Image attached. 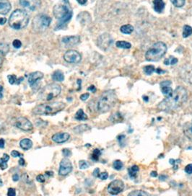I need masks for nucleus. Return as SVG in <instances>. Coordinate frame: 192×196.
I'll return each instance as SVG.
<instances>
[{"label":"nucleus","mask_w":192,"mask_h":196,"mask_svg":"<svg viewBox=\"0 0 192 196\" xmlns=\"http://www.w3.org/2000/svg\"><path fill=\"white\" fill-rule=\"evenodd\" d=\"M188 92L184 87L178 86L175 90L173 91L170 95L161 101L158 108L165 112H170L181 107L186 101Z\"/></svg>","instance_id":"1"},{"label":"nucleus","mask_w":192,"mask_h":196,"mask_svg":"<svg viewBox=\"0 0 192 196\" xmlns=\"http://www.w3.org/2000/svg\"><path fill=\"white\" fill-rule=\"evenodd\" d=\"M53 13L56 18L59 20L58 25L56 30L63 29L72 17V9L70 6L69 0H61L54 6Z\"/></svg>","instance_id":"2"},{"label":"nucleus","mask_w":192,"mask_h":196,"mask_svg":"<svg viewBox=\"0 0 192 196\" xmlns=\"http://www.w3.org/2000/svg\"><path fill=\"white\" fill-rule=\"evenodd\" d=\"M117 101V97L113 90L104 92L99 98L97 103V110L101 113L108 112L114 107Z\"/></svg>","instance_id":"3"},{"label":"nucleus","mask_w":192,"mask_h":196,"mask_svg":"<svg viewBox=\"0 0 192 196\" xmlns=\"http://www.w3.org/2000/svg\"><path fill=\"white\" fill-rule=\"evenodd\" d=\"M66 107V104L62 102H54L52 103H45L38 105L33 109V113L40 115H54L56 113L63 110Z\"/></svg>","instance_id":"4"},{"label":"nucleus","mask_w":192,"mask_h":196,"mask_svg":"<svg viewBox=\"0 0 192 196\" xmlns=\"http://www.w3.org/2000/svg\"><path fill=\"white\" fill-rule=\"evenodd\" d=\"M29 23V17L25 11L16 9L11 14L9 19V26L15 30H21L25 28Z\"/></svg>","instance_id":"5"},{"label":"nucleus","mask_w":192,"mask_h":196,"mask_svg":"<svg viewBox=\"0 0 192 196\" xmlns=\"http://www.w3.org/2000/svg\"><path fill=\"white\" fill-rule=\"evenodd\" d=\"M167 46L163 42H157L153 44L145 53V59L148 61H158L165 55Z\"/></svg>","instance_id":"6"},{"label":"nucleus","mask_w":192,"mask_h":196,"mask_svg":"<svg viewBox=\"0 0 192 196\" xmlns=\"http://www.w3.org/2000/svg\"><path fill=\"white\" fill-rule=\"evenodd\" d=\"M62 91V88L59 84L52 83L45 86L40 92L38 98L44 101H51V100L59 96Z\"/></svg>","instance_id":"7"},{"label":"nucleus","mask_w":192,"mask_h":196,"mask_svg":"<svg viewBox=\"0 0 192 196\" xmlns=\"http://www.w3.org/2000/svg\"><path fill=\"white\" fill-rule=\"evenodd\" d=\"M52 23V18L49 16L41 14L36 16L33 20V29L36 31H44L47 28H49Z\"/></svg>","instance_id":"8"},{"label":"nucleus","mask_w":192,"mask_h":196,"mask_svg":"<svg viewBox=\"0 0 192 196\" xmlns=\"http://www.w3.org/2000/svg\"><path fill=\"white\" fill-rule=\"evenodd\" d=\"M97 46L101 50L107 51L111 48L113 43V39L109 34L103 33L97 38Z\"/></svg>","instance_id":"9"},{"label":"nucleus","mask_w":192,"mask_h":196,"mask_svg":"<svg viewBox=\"0 0 192 196\" xmlns=\"http://www.w3.org/2000/svg\"><path fill=\"white\" fill-rule=\"evenodd\" d=\"M124 189V183L119 180H116L111 182L108 187V191L110 194L116 195L122 192Z\"/></svg>","instance_id":"10"},{"label":"nucleus","mask_w":192,"mask_h":196,"mask_svg":"<svg viewBox=\"0 0 192 196\" xmlns=\"http://www.w3.org/2000/svg\"><path fill=\"white\" fill-rule=\"evenodd\" d=\"M15 125L17 128L24 131H30L33 128V124L26 118L19 117L15 119Z\"/></svg>","instance_id":"11"},{"label":"nucleus","mask_w":192,"mask_h":196,"mask_svg":"<svg viewBox=\"0 0 192 196\" xmlns=\"http://www.w3.org/2000/svg\"><path fill=\"white\" fill-rule=\"evenodd\" d=\"M65 61L70 63H78L81 61L82 56L80 53L75 50H69L64 55Z\"/></svg>","instance_id":"12"},{"label":"nucleus","mask_w":192,"mask_h":196,"mask_svg":"<svg viewBox=\"0 0 192 196\" xmlns=\"http://www.w3.org/2000/svg\"><path fill=\"white\" fill-rule=\"evenodd\" d=\"M180 76L183 81L192 84V66L185 65L180 68Z\"/></svg>","instance_id":"13"},{"label":"nucleus","mask_w":192,"mask_h":196,"mask_svg":"<svg viewBox=\"0 0 192 196\" xmlns=\"http://www.w3.org/2000/svg\"><path fill=\"white\" fill-rule=\"evenodd\" d=\"M72 170V165L68 159L64 158L60 162L59 174L61 176H66L69 175Z\"/></svg>","instance_id":"14"},{"label":"nucleus","mask_w":192,"mask_h":196,"mask_svg":"<svg viewBox=\"0 0 192 196\" xmlns=\"http://www.w3.org/2000/svg\"><path fill=\"white\" fill-rule=\"evenodd\" d=\"M20 5L29 11H34L41 6V0H20Z\"/></svg>","instance_id":"15"},{"label":"nucleus","mask_w":192,"mask_h":196,"mask_svg":"<svg viewBox=\"0 0 192 196\" xmlns=\"http://www.w3.org/2000/svg\"><path fill=\"white\" fill-rule=\"evenodd\" d=\"M80 41V38L77 36H64L62 38V43L65 48H71L78 44Z\"/></svg>","instance_id":"16"},{"label":"nucleus","mask_w":192,"mask_h":196,"mask_svg":"<svg viewBox=\"0 0 192 196\" xmlns=\"http://www.w3.org/2000/svg\"><path fill=\"white\" fill-rule=\"evenodd\" d=\"M44 78V74L41 71H35V72H32L28 75V82L29 83L30 86L31 87H33L38 81Z\"/></svg>","instance_id":"17"},{"label":"nucleus","mask_w":192,"mask_h":196,"mask_svg":"<svg viewBox=\"0 0 192 196\" xmlns=\"http://www.w3.org/2000/svg\"><path fill=\"white\" fill-rule=\"evenodd\" d=\"M69 137L70 135L68 133H66V132H60V133H55L54 135H53L52 138L54 142L57 143H62L68 141V140L69 139Z\"/></svg>","instance_id":"18"},{"label":"nucleus","mask_w":192,"mask_h":196,"mask_svg":"<svg viewBox=\"0 0 192 196\" xmlns=\"http://www.w3.org/2000/svg\"><path fill=\"white\" fill-rule=\"evenodd\" d=\"M171 81L166 80L163 81L160 83V89L162 91L163 95H166V96H168L170 95L171 93L173 92V90L171 87Z\"/></svg>","instance_id":"19"},{"label":"nucleus","mask_w":192,"mask_h":196,"mask_svg":"<svg viewBox=\"0 0 192 196\" xmlns=\"http://www.w3.org/2000/svg\"><path fill=\"white\" fill-rule=\"evenodd\" d=\"M11 3L9 0H0V14L6 15L10 11Z\"/></svg>","instance_id":"20"},{"label":"nucleus","mask_w":192,"mask_h":196,"mask_svg":"<svg viewBox=\"0 0 192 196\" xmlns=\"http://www.w3.org/2000/svg\"><path fill=\"white\" fill-rule=\"evenodd\" d=\"M153 7L155 12L161 13L163 12L165 8V3L163 0H154L153 1Z\"/></svg>","instance_id":"21"},{"label":"nucleus","mask_w":192,"mask_h":196,"mask_svg":"<svg viewBox=\"0 0 192 196\" xmlns=\"http://www.w3.org/2000/svg\"><path fill=\"white\" fill-rule=\"evenodd\" d=\"M183 133L185 136L192 141V123H186L183 125Z\"/></svg>","instance_id":"22"},{"label":"nucleus","mask_w":192,"mask_h":196,"mask_svg":"<svg viewBox=\"0 0 192 196\" xmlns=\"http://www.w3.org/2000/svg\"><path fill=\"white\" fill-rule=\"evenodd\" d=\"M20 146L23 150L27 151L32 147V146H33V142H32L31 140L29 139V138H24V139L20 141Z\"/></svg>","instance_id":"23"},{"label":"nucleus","mask_w":192,"mask_h":196,"mask_svg":"<svg viewBox=\"0 0 192 196\" xmlns=\"http://www.w3.org/2000/svg\"><path fill=\"white\" fill-rule=\"evenodd\" d=\"M90 15L88 12H82L77 15V20L81 23H86L90 20Z\"/></svg>","instance_id":"24"},{"label":"nucleus","mask_w":192,"mask_h":196,"mask_svg":"<svg viewBox=\"0 0 192 196\" xmlns=\"http://www.w3.org/2000/svg\"><path fill=\"white\" fill-rule=\"evenodd\" d=\"M52 79L54 81H57V82H62L64 79V73L62 71H59V70L54 71V74H52Z\"/></svg>","instance_id":"25"},{"label":"nucleus","mask_w":192,"mask_h":196,"mask_svg":"<svg viewBox=\"0 0 192 196\" xmlns=\"http://www.w3.org/2000/svg\"><path fill=\"white\" fill-rule=\"evenodd\" d=\"M139 167L137 165H134V166L129 167V169L128 170V172H129V175L132 179H134L136 178V177L137 176V174L139 172Z\"/></svg>","instance_id":"26"},{"label":"nucleus","mask_w":192,"mask_h":196,"mask_svg":"<svg viewBox=\"0 0 192 196\" xmlns=\"http://www.w3.org/2000/svg\"><path fill=\"white\" fill-rule=\"evenodd\" d=\"M123 120H124V117L120 113H114V114L112 115L109 118V120H111V122L113 123L122 122Z\"/></svg>","instance_id":"27"},{"label":"nucleus","mask_w":192,"mask_h":196,"mask_svg":"<svg viewBox=\"0 0 192 196\" xmlns=\"http://www.w3.org/2000/svg\"><path fill=\"white\" fill-rule=\"evenodd\" d=\"M9 159V156L7 154H4L2 158H0V168L1 170H4L7 168V162Z\"/></svg>","instance_id":"28"},{"label":"nucleus","mask_w":192,"mask_h":196,"mask_svg":"<svg viewBox=\"0 0 192 196\" xmlns=\"http://www.w3.org/2000/svg\"><path fill=\"white\" fill-rule=\"evenodd\" d=\"M9 51V45L5 43H0V56L3 57L7 54Z\"/></svg>","instance_id":"29"},{"label":"nucleus","mask_w":192,"mask_h":196,"mask_svg":"<svg viewBox=\"0 0 192 196\" xmlns=\"http://www.w3.org/2000/svg\"><path fill=\"white\" fill-rule=\"evenodd\" d=\"M75 119L77 120H85L87 119V116L82 109H80L75 114Z\"/></svg>","instance_id":"30"},{"label":"nucleus","mask_w":192,"mask_h":196,"mask_svg":"<svg viewBox=\"0 0 192 196\" xmlns=\"http://www.w3.org/2000/svg\"><path fill=\"white\" fill-rule=\"evenodd\" d=\"M121 32L124 34H131L134 31V27L131 25H125L121 27Z\"/></svg>","instance_id":"31"},{"label":"nucleus","mask_w":192,"mask_h":196,"mask_svg":"<svg viewBox=\"0 0 192 196\" xmlns=\"http://www.w3.org/2000/svg\"><path fill=\"white\" fill-rule=\"evenodd\" d=\"M116 47L119 48H124V49H129L132 47L130 43L126 42V41H117L116 43Z\"/></svg>","instance_id":"32"},{"label":"nucleus","mask_w":192,"mask_h":196,"mask_svg":"<svg viewBox=\"0 0 192 196\" xmlns=\"http://www.w3.org/2000/svg\"><path fill=\"white\" fill-rule=\"evenodd\" d=\"M89 129H90L89 125H86V124H82L80 125H78V126L75 127L74 128V130L77 133H80L84 131H86V130H89Z\"/></svg>","instance_id":"33"},{"label":"nucleus","mask_w":192,"mask_h":196,"mask_svg":"<svg viewBox=\"0 0 192 196\" xmlns=\"http://www.w3.org/2000/svg\"><path fill=\"white\" fill-rule=\"evenodd\" d=\"M192 34V28L189 25H184L183 28V37L188 38Z\"/></svg>","instance_id":"34"},{"label":"nucleus","mask_w":192,"mask_h":196,"mask_svg":"<svg viewBox=\"0 0 192 196\" xmlns=\"http://www.w3.org/2000/svg\"><path fill=\"white\" fill-rule=\"evenodd\" d=\"M178 63V58L173 56H170L169 58H166L164 61V63L166 66H169V65H175Z\"/></svg>","instance_id":"35"},{"label":"nucleus","mask_w":192,"mask_h":196,"mask_svg":"<svg viewBox=\"0 0 192 196\" xmlns=\"http://www.w3.org/2000/svg\"><path fill=\"white\" fill-rule=\"evenodd\" d=\"M129 196H145V195H150L148 192H145L143 190H135L132 191L129 194Z\"/></svg>","instance_id":"36"},{"label":"nucleus","mask_w":192,"mask_h":196,"mask_svg":"<svg viewBox=\"0 0 192 196\" xmlns=\"http://www.w3.org/2000/svg\"><path fill=\"white\" fill-rule=\"evenodd\" d=\"M144 71H145V74L147 75H151L153 72L155 71V68L153 66H151V65H149V66H145L144 67Z\"/></svg>","instance_id":"37"},{"label":"nucleus","mask_w":192,"mask_h":196,"mask_svg":"<svg viewBox=\"0 0 192 196\" xmlns=\"http://www.w3.org/2000/svg\"><path fill=\"white\" fill-rule=\"evenodd\" d=\"M172 4L176 7H182L185 4V0H171Z\"/></svg>","instance_id":"38"},{"label":"nucleus","mask_w":192,"mask_h":196,"mask_svg":"<svg viewBox=\"0 0 192 196\" xmlns=\"http://www.w3.org/2000/svg\"><path fill=\"white\" fill-rule=\"evenodd\" d=\"M113 167L116 170H121L123 168V163L120 160H116L113 162Z\"/></svg>","instance_id":"39"},{"label":"nucleus","mask_w":192,"mask_h":196,"mask_svg":"<svg viewBox=\"0 0 192 196\" xmlns=\"http://www.w3.org/2000/svg\"><path fill=\"white\" fill-rule=\"evenodd\" d=\"M100 154H101V152H100V151L99 150V149H95V150L93 151V152H92V160H94V161L98 160L99 157L100 156Z\"/></svg>","instance_id":"40"},{"label":"nucleus","mask_w":192,"mask_h":196,"mask_svg":"<svg viewBox=\"0 0 192 196\" xmlns=\"http://www.w3.org/2000/svg\"><path fill=\"white\" fill-rule=\"evenodd\" d=\"M7 78H8V80H9V84H14L17 83V76H16L15 75H14V74H12V75H8Z\"/></svg>","instance_id":"41"},{"label":"nucleus","mask_w":192,"mask_h":196,"mask_svg":"<svg viewBox=\"0 0 192 196\" xmlns=\"http://www.w3.org/2000/svg\"><path fill=\"white\" fill-rule=\"evenodd\" d=\"M79 166H80V168L81 170H85V169H87V167H89V165H88V163L86 162V161L81 160V161H80V162H79Z\"/></svg>","instance_id":"42"},{"label":"nucleus","mask_w":192,"mask_h":196,"mask_svg":"<svg viewBox=\"0 0 192 196\" xmlns=\"http://www.w3.org/2000/svg\"><path fill=\"white\" fill-rule=\"evenodd\" d=\"M12 46H13L14 48H20L22 46L21 41L18 39L14 40L13 42H12Z\"/></svg>","instance_id":"43"},{"label":"nucleus","mask_w":192,"mask_h":196,"mask_svg":"<svg viewBox=\"0 0 192 196\" xmlns=\"http://www.w3.org/2000/svg\"><path fill=\"white\" fill-rule=\"evenodd\" d=\"M62 153H63L64 156L66 157H70V156L72 155V151L68 149H64L63 150H62Z\"/></svg>","instance_id":"44"},{"label":"nucleus","mask_w":192,"mask_h":196,"mask_svg":"<svg viewBox=\"0 0 192 196\" xmlns=\"http://www.w3.org/2000/svg\"><path fill=\"white\" fill-rule=\"evenodd\" d=\"M185 172L188 175L192 174V164H189L185 167Z\"/></svg>","instance_id":"45"},{"label":"nucleus","mask_w":192,"mask_h":196,"mask_svg":"<svg viewBox=\"0 0 192 196\" xmlns=\"http://www.w3.org/2000/svg\"><path fill=\"white\" fill-rule=\"evenodd\" d=\"M98 177H100V179L103 180H106L107 178L108 177V174L106 172H102L99 174Z\"/></svg>","instance_id":"46"},{"label":"nucleus","mask_w":192,"mask_h":196,"mask_svg":"<svg viewBox=\"0 0 192 196\" xmlns=\"http://www.w3.org/2000/svg\"><path fill=\"white\" fill-rule=\"evenodd\" d=\"M7 195L8 196H15L16 195L15 190L14 188H9V189H8Z\"/></svg>","instance_id":"47"},{"label":"nucleus","mask_w":192,"mask_h":196,"mask_svg":"<svg viewBox=\"0 0 192 196\" xmlns=\"http://www.w3.org/2000/svg\"><path fill=\"white\" fill-rule=\"evenodd\" d=\"M36 180L39 182H44L46 179H45V177L43 175H38L37 177H36Z\"/></svg>","instance_id":"48"},{"label":"nucleus","mask_w":192,"mask_h":196,"mask_svg":"<svg viewBox=\"0 0 192 196\" xmlns=\"http://www.w3.org/2000/svg\"><path fill=\"white\" fill-rule=\"evenodd\" d=\"M11 155H12V157H21V154H20V152H18L17 151H12V152H11Z\"/></svg>","instance_id":"49"},{"label":"nucleus","mask_w":192,"mask_h":196,"mask_svg":"<svg viewBox=\"0 0 192 196\" xmlns=\"http://www.w3.org/2000/svg\"><path fill=\"white\" fill-rule=\"evenodd\" d=\"M89 96H90L89 93L82 94V95H80V100H82V101H85V100H87V98H89Z\"/></svg>","instance_id":"50"},{"label":"nucleus","mask_w":192,"mask_h":196,"mask_svg":"<svg viewBox=\"0 0 192 196\" xmlns=\"http://www.w3.org/2000/svg\"><path fill=\"white\" fill-rule=\"evenodd\" d=\"M100 174V170L98 168H96L93 171V176L95 177H98V175Z\"/></svg>","instance_id":"51"},{"label":"nucleus","mask_w":192,"mask_h":196,"mask_svg":"<svg viewBox=\"0 0 192 196\" xmlns=\"http://www.w3.org/2000/svg\"><path fill=\"white\" fill-rule=\"evenodd\" d=\"M4 144H5V141L3 138L0 139V149H3L4 147Z\"/></svg>","instance_id":"52"},{"label":"nucleus","mask_w":192,"mask_h":196,"mask_svg":"<svg viewBox=\"0 0 192 196\" xmlns=\"http://www.w3.org/2000/svg\"><path fill=\"white\" fill-rule=\"evenodd\" d=\"M87 90H88V91H91V92H93V93H94V92H96V88H95V86L92 85V86H90V87L87 88Z\"/></svg>","instance_id":"53"},{"label":"nucleus","mask_w":192,"mask_h":196,"mask_svg":"<svg viewBox=\"0 0 192 196\" xmlns=\"http://www.w3.org/2000/svg\"><path fill=\"white\" fill-rule=\"evenodd\" d=\"M7 21V19L5 17H0V25H4Z\"/></svg>","instance_id":"54"},{"label":"nucleus","mask_w":192,"mask_h":196,"mask_svg":"<svg viewBox=\"0 0 192 196\" xmlns=\"http://www.w3.org/2000/svg\"><path fill=\"white\" fill-rule=\"evenodd\" d=\"M12 180H13L14 182H17L19 180V175H17V174H15V175H13V176H12Z\"/></svg>","instance_id":"55"},{"label":"nucleus","mask_w":192,"mask_h":196,"mask_svg":"<svg viewBox=\"0 0 192 196\" xmlns=\"http://www.w3.org/2000/svg\"><path fill=\"white\" fill-rule=\"evenodd\" d=\"M19 165L20 166H24L25 165V159H24L22 157H20V160H19Z\"/></svg>","instance_id":"56"},{"label":"nucleus","mask_w":192,"mask_h":196,"mask_svg":"<svg viewBox=\"0 0 192 196\" xmlns=\"http://www.w3.org/2000/svg\"><path fill=\"white\" fill-rule=\"evenodd\" d=\"M77 1L80 4H81V5H85V4L87 3V0H77Z\"/></svg>","instance_id":"57"},{"label":"nucleus","mask_w":192,"mask_h":196,"mask_svg":"<svg viewBox=\"0 0 192 196\" xmlns=\"http://www.w3.org/2000/svg\"><path fill=\"white\" fill-rule=\"evenodd\" d=\"M155 71H156L158 74H163V73H165V71H163V70H161L160 68H157V70H155Z\"/></svg>","instance_id":"58"},{"label":"nucleus","mask_w":192,"mask_h":196,"mask_svg":"<svg viewBox=\"0 0 192 196\" xmlns=\"http://www.w3.org/2000/svg\"><path fill=\"white\" fill-rule=\"evenodd\" d=\"M2 90H3V87L1 85H0V99H1L3 98Z\"/></svg>","instance_id":"59"},{"label":"nucleus","mask_w":192,"mask_h":196,"mask_svg":"<svg viewBox=\"0 0 192 196\" xmlns=\"http://www.w3.org/2000/svg\"><path fill=\"white\" fill-rule=\"evenodd\" d=\"M22 81H23V77H20L19 78V79H17V84H20V82H22Z\"/></svg>","instance_id":"60"},{"label":"nucleus","mask_w":192,"mask_h":196,"mask_svg":"<svg viewBox=\"0 0 192 196\" xmlns=\"http://www.w3.org/2000/svg\"><path fill=\"white\" fill-rule=\"evenodd\" d=\"M151 176L153 177H157L158 176V173L156 172H151Z\"/></svg>","instance_id":"61"},{"label":"nucleus","mask_w":192,"mask_h":196,"mask_svg":"<svg viewBox=\"0 0 192 196\" xmlns=\"http://www.w3.org/2000/svg\"><path fill=\"white\" fill-rule=\"evenodd\" d=\"M2 63H3V58L0 56V68H1V66H2Z\"/></svg>","instance_id":"62"},{"label":"nucleus","mask_w":192,"mask_h":196,"mask_svg":"<svg viewBox=\"0 0 192 196\" xmlns=\"http://www.w3.org/2000/svg\"><path fill=\"white\" fill-rule=\"evenodd\" d=\"M46 175H49V176H52V175H53V172H46Z\"/></svg>","instance_id":"63"},{"label":"nucleus","mask_w":192,"mask_h":196,"mask_svg":"<svg viewBox=\"0 0 192 196\" xmlns=\"http://www.w3.org/2000/svg\"><path fill=\"white\" fill-rule=\"evenodd\" d=\"M0 186H2V181L1 179H0Z\"/></svg>","instance_id":"64"}]
</instances>
